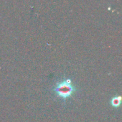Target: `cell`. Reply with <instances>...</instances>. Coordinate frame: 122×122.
<instances>
[{
  "label": "cell",
  "instance_id": "cell-1",
  "mask_svg": "<svg viewBox=\"0 0 122 122\" xmlns=\"http://www.w3.org/2000/svg\"><path fill=\"white\" fill-rule=\"evenodd\" d=\"M53 92L64 102L77 92V89L73 84L71 79H66L60 82H56L53 88Z\"/></svg>",
  "mask_w": 122,
  "mask_h": 122
},
{
  "label": "cell",
  "instance_id": "cell-2",
  "mask_svg": "<svg viewBox=\"0 0 122 122\" xmlns=\"http://www.w3.org/2000/svg\"><path fill=\"white\" fill-rule=\"evenodd\" d=\"M121 102H122V97L121 96H115L114 97L111 101H110V104L111 105L114 107V108H118L120 104H121Z\"/></svg>",
  "mask_w": 122,
  "mask_h": 122
}]
</instances>
